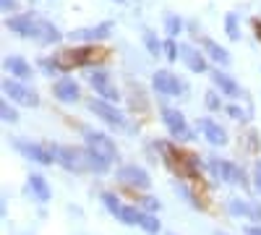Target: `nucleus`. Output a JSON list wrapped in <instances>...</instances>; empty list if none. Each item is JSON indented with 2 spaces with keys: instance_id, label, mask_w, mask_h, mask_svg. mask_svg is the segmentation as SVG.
Returning <instances> with one entry per match:
<instances>
[{
  "instance_id": "1",
  "label": "nucleus",
  "mask_w": 261,
  "mask_h": 235,
  "mask_svg": "<svg viewBox=\"0 0 261 235\" xmlns=\"http://www.w3.org/2000/svg\"><path fill=\"white\" fill-rule=\"evenodd\" d=\"M50 154L55 157V165H60L65 173H89V157H86V146H65V144H47Z\"/></svg>"
},
{
  "instance_id": "2",
  "label": "nucleus",
  "mask_w": 261,
  "mask_h": 235,
  "mask_svg": "<svg viewBox=\"0 0 261 235\" xmlns=\"http://www.w3.org/2000/svg\"><path fill=\"white\" fill-rule=\"evenodd\" d=\"M160 118H162V125L167 128V134L175 141H193V131H191L186 115L178 108H162Z\"/></svg>"
},
{
  "instance_id": "3",
  "label": "nucleus",
  "mask_w": 261,
  "mask_h": 235,
  "mask_svg": "<svg viewBox=\"0 0 261 235\" xmlns=\"http://www.w3.org/2000/svg\"><path fill=\"white\" fill-rule=\"evenodd\" d=\"M84 146L89 149V152L105 157L107 162H115V160H118V146H115V141L107 136V134H102V131H94V128H84Z\"/></svg>"
},
{
  "instance_id": "4",
  "label": "nucleus",
  "mask_w": 261,
  "mask_h": 235,
  "mask_svg": "<svg viewBox=\"0 0 261 235\" xmlns=\"http://www.w3.org/2000/svg\"><path fill=\"white\" fill-rule=\"evenodd\" d=\"M86 81H89V87L94 89V94L99 99H107V102H113V105L120 102V92H118V87L113 84V76L107 73L105 68H92L89 73H86Z\"/></svg>"
},
{
  "instance_id": "5",
  "label": "nucleus",
  "mask_w": 261,
  "mask_h": 235,
  "mask_svg": "<svg viewBox=\"0 0 261 235\" xmlns=\"http://www.w3.org/2000/svg\"><path fill=\"white\" fill-rule=\"evenodd\" d=\"M3 94H6V99H11L16 105H27V108H37L39 105V94L29 87L27 81H18V79H6L3 81Z\"/></svg>"
},
{
  "instance_id": "6",
  "label": "nucleus",
  "mask_w": 261,
  "mask_h": 235,
  "mask_svg": "<svg viewBox=\"0 0 261 235\" xmlns=\"http://www.w3.org/2000/svg\"><path fill=\"white\" fill-rule=\"evenodd\" d=\"M13 149L21 154V157H27V160H32V162H37V165H53L55 162V157L50 154V149H47V144H34V141H29V139H21V136H16L13 141Z\"/></svg>"
},
{
  "instance_id": "7",
  "label": "nucleus",
  "mask_w": 261,
  "mask_h": 235,
  "mask_svg": "<svg viewBox=\"0 0 261 235\" xmlns=\"http://www.w3.org/2000/svg\"><path fill=\"white\" fill-rule=\"evenodd\" d=\"M113 29H115L113 21H102V24H97V27H81V29L68 32V39L79 42V45H94V42H105L113 34Z\"/></svg>"
},
{
  "instance_id": "8",
  "label": "nucleus",
  "mask_w": 261,
  "mask_h": 235,
  "mask_svg": "<svg viewBox=\"0 0 261 235\" xmlns=\"http://www.w3.org/2000/svg\"><path fill=\"white\" fill-rule=\"evenodd\" d=\"M151 87H154V92L162 94V97H180L186 92V84L167 68H160L151 76Z\"/></svg>"
},
{
  "instance_id": "9",
  "label": "nucleus",
  "mask_w": 261,
  "mask_h": 235,
  "mask_svg": "<svg viewBox=\"0 0 261 235\" xmlns=\"http://www.w3.org/2000/svg\"><path fill=\"white\" fill-rule=\"evenodd\" d=\"M118 180L125 188H134V191H149L151 188V178L141 165H123L118 167Z\"/></svg>"
},
{
  "instance_id": "10",
  "label": "nucleus",
  "mask_w": 261,
  "mask_h": 235,
  "mask_svg": "<svg viewBox=\"0 0 261 235\" xmlns=\"http://www.w3.org/2000/svg\"><path fill=\"white\" fill-rule=\"evenodd\" d=\"M178 50H180V63L191 73H206L209 71V58L204 50H199L196 45H188V42H178Z\"/></svg>"
},
{
  "instance_id": "11",
  "label": "nucleus",
  "mask_w": 261,
  "mask_h": 235,
  "mask_svg": "<svg viewBox=\"0 0 261 235\" xmlns=\"http://www.w3.org/2000/svg\"><path fill=\"white\" fill-rule=\"evenodd\" d=\"M89 110L102 120V123H107L110 128H125V115L115 108L113 102H107V99H89Z\"/></svg>"
},
{
  "instance_id": "12",
  "label": "nucleus",
  "mask_w": 261,
  "mask_h": 235,
  "mask_svg": "<svg viewBox=\"0 0 261 235\" xmlns=\"http://www.w3.org/2000/svg\"><path fill=\"white\" fill-rule=\"evenodd\" d=\"M209 79H212V84H214V89L220 92L222 97H230V99H241V97H243L241 84H238L235 76H230L225 68H214Z\"/></svg>"
},
{
  "instance_id": "13",
  "label": "nucleus",
  "mask_w": 261,
  "mask_h": 235,
  "mask_svg": "<svg viewBox=\"0 0 261 235\" xmlns=\"http://www.w3.org/2000/svg\"><path fill=\"white\" fill-rule=\"evenodd\" d=\"M225 209H227V215L230 217H246V220H251V222H261V204L258 201H251V199H230L227 204H225Z\"/></svg>"
},
{
  "instance_id": "14",
  "label": "nucleus",
  "mask_w": 261,
  "mask_h": 235,
  "mask_svg": "<svg viewBox=\"0 0 261 235\" xmlns=\"http://www.w3.org/2000/svg\"><path fill=\"white\" fill-rule=\"evenodd\" d=\"M37 18H39V16H37L34 11L8 16V18H6V29H11V32H13V34H18V37L32 39V37H34V29H37Z\"/></svg>"
},
{
  "instance_id": "15",
  "label": "nucleus",
  "mask_w": 261,
  "mask_h": 235,
  "mask_svg": "<svg viewBox=\"0 0 261 235\" xmlns=\"http://www.w3.org/2000/svg\"><path fill=\"white\" fill-rule=\"evenodd\" d=\"M53 97H55L58 102H63V105L79 102V97H81L79 81L71 79V76H60V79H55V84H53Z\"/></svg>"
},
{
  "instance_id": "16",
  "label": "nucleus",
  "mask_w": 261,
  "mask_h": 235,
  "mask_svg": "<svg viewBox=\"0 0 261 235\" xmlns=\"http://www.w3.org/2000/svg\"><path fill=\"white\" fill-rule=\"evenodd\" d=\"M196 131H199L212 146H225L227 144V131L212 118H199L196 120Z\"/></svg>"
},
{
  "instance_id": "17",
  "label": "nucleus",
  "mask_w": 261,
  "mask_h": 235,
  "mask_svg": "<svg viewBox=\"0 0 261 235\" xmlns=\"http://www.w3.org/2000/svg\"><path fill=\"white\" fill-rule=\"evenodd\" d=\"M37 45L42 47H50V45H58V42L63 39L60 29L53 24L50 18H37V29H34V37H32Z\"/></svg>"
},
{
  "instance_id": "18",
  "label": "nucleus",
  "mask_w": 261,
  "mask_h": 235,
  "mask_svg": "<svg viewBox=\"0 0 261 235\" xmlns=\"http://www.w3.org/2000/svg\"><path fill=\"white\" fill-rule=\"evenodd\" d=\"M3 68L11 73V79H18V81H29V79L34 76L32 63H29L24 55H6Z\"/></svg>"
},
{
  "instance_id": "19",
  "label": "nucleus",
  "mask_w": 261,
  "mask_h": 235,
  "mask_svg": "<svg viewBox=\"0 0 261 235\" xmlns=\"http://www.w3.org/2000/svg\"><path fill=\"white\" fill-rule=\"evenodd\" d=\"M201 50L206 53V58L214 63L217 68H227L230 63H232V55H230L222 45H217L214 39H209V37H204V39H201Z\"/></svg>"
},
{
  "instance_id": "20",
  "label": "nucleus",
  "mask_w": 261,
  "mask_h": 235,
  "mask_svg": "<svg viewBox=\"0 0 261 235\" xmlns=\"http://www.w3.org/2000/svg\"><path fill=\"white\" fill-rule=\"evenodd\" d=\"M222 183H230V186H248V178H246V170L232 162V160H222Z\"/></svg>"
},
{
  "instance_id": "21",
  "label": "nucleus",
  "mask_w": 261,
  "mask_h": 235,
  "mask_svg": "<svg viewBox=\"0 0 261 235\" xmlns=\"http://www.w3.org/2000/svg\"><path fill=\"white\" fill-rule=\"evenodd\" d=\"M29 194L39 201V204H47L50 199H53V188H50V183L42 178V175H37V173H32L29 175Z\"/></svg>"
},
{
  "instance_id": "22",
  "label": "nucleus",
  "mask_w": 261,
  "mask_h": 235,
  "mask_svg": "<svg viewBox=\"0 0 261 235\" xmlns=\"http://www.w3.org/2000/svg\"><path fill=\"white\" fill-rule=\"evenodd\" d=\"M183 34V18L178 13H167L165 16V37L167 39H178Z\"/></svg>"
},
{
  "instance_id": "23",
  "label": "nucleus",
  "mask_w": 261,
  "mask_h": 235,
  "mask_svg": "<svg viewBox=\"0 0 261 235\" xmlns=\"http://www.w3.org/2000/svg\"><path fill=\"white\" fill-rule=\"evenodd\" d=\"M141 39H144V47L149 50V55H154V58H160L162 55V47H165V42L151 32V29H144L141 32Z\"/></svg>"
},
{
  "instance_id": "24",
  "label": "nucleus",
  "mask_w": 261,
  "mask_h": 235,
  "mask_svg": "<svg viewBox=\"0 0 261 235\" xmlns=\"http://www.w3.org/2000/svg\"><path fill=\"white\" fill-rule=\"evenodd\" d=\"M141 215L144 212L139 209V204L136 206H130V204H123V209H120V215H118V220L123 222V225H128V227H139V222H141Z\"/></svg>"
},
{
  "instance_id": "25",
  "label": "nucleus",
  "mask_w": 261,
  "mask_h": 235,
  "mask_svg": "<svg viewBox=\"0 0 261 235\" xmlns=\"http://www.w3.org/2000/svg\"><path fill=\"white\" fill-rule=\"evenodd\" d=\"M37 66H39V71L45 73V76H58V73H63V66H60V60H58V55L55 58H39L37 60Z\"/></svg>"
},
{
  "instance_id": "26",
  "label": "nucleus",
  "mask_w": 261,
  "mask_h": 235,
  "mask_svg": "<svg viewBox=\"0 0 261 235\" xmlns=\"http://www.w3.org/2000/svg\"><path fill=\"white\" fill-rule=\"evenodd\" d=\"M139 227H141L146 235H157V232L162 230V225H160L157 215H151V212H144V215H141V222H139Z\"/></svg>"
},
{
  "instance_id": "27",
  "label": "nucleus",
  "mask_w": 261,
  "mask_h": 235,
  "mask_svg": "<svg viewBox=\"0 0 261 235\" xmlns=\"http://www.w3.org/2000/svg\"><path fill=\"white\" fill-rule=\"evenodd\" d=\"M102 204H105V209L107 212H110V215H120V209H123V204H120V199L113 194V191H105V194H102Z\"/></svg>"
},
{
  "instance_id": "28",
  "label": "nucleus",
  "mask_w": 261,
  "mask_h": 235,
  "mask_svg": "<svg viewBox=\"0 0 261 235\" xmlns=\"http://www.w3.org/2000/svg\"><path fill=\"white\" fill-rule=\"evenodd\" d=\"M225 32H227V37L232 39V42H238L241 39V27H238V13H227L225 16Z\"/></svg>"
},
{
  "instance_id": "29",
  "label": "nucleus",
  "mask_w": 261,
  "mask_h": 235,
  "mask_svg": "<svg viewBox=\"0 0 261 235\" xmlns=\"http://www.w3.org/2000/svg\"><path fill=\"white\" fill-rule=\"evenodd\" d=\"M206 170H209L212 180L220 183L222 180V157H206Z\"/></svg>"
},
{
  "instance_id": "30",
  "label": "nucleus",
  "mask_w": 261,
  "mask_h": 235,
  "mask_svg": "<svg viewBox=\"0 0 261 235\" xmlns=\"http://www.w3.org/2000/svg\"><path fill=\"white\" fill-rule=\"evenodd\" d=\"M204 105L212 110V113H220V110H225V105H222V99H220V94H217V89H209L206 94H204Z\"/></svg>"
},
{
  "instance_id": "31",
  "label": "nucleus",
  "mask_w": 261,
  "mask_h": 235,
  "mask_svg": "<svg viewBox=\"0 0 261 235\" xmlns=\"http://www.w3.org/2000/svg\"><path fill=\"white\" fill-rule=\"evenodd\" d=\"M0 118H3V123H16L18 120V113H16V108H11L8 99L0 102Z\"/></svg>"
},
{
  "instance_id": "32",
  "label": "nucleus",
  "mask_w": 261,
  "mask_h": 235,
  "mask_svg": "<svg viewBox=\"0 0 261 235\" xmlns=\"http://www.w3.org/2000/svg\"><path fill=\"white\" fill-rule=\"evenodd\" d=\"M162 55L170 60V63H175L180 58V50H178V42L175 39H165V47H162Z\"/></svg>"
},
{
  "instance_id": "33",
  "label": "nucleus",
  "mask_w": 261,
  "mask_h": 235,
  "mask_svg": "<svg viewBox=\"0 0 261 235\" xmlns=\"http://www.w3.org/2000/svg\"><path fill=\"white\" fill-rule=\"evenodd\" d=\"M225 113L232 118V120H248V110H243V108H238V105L232 102V105H225Z\"/></svg>"
},
{
  "instance_id": "34",
  "label": "nucleus",
  "mask_w": 261,
  "mask_h": 235,
  "mask_svg": "<svg viewBox=\"0 0 261 235\" xmlns=\"http://www.w3.org/2000/svg\"><path fill=\"white\" fill-rule=\"evenodd\" d=\"M139 209H141V212H151V215H157V212H160V201H157L154 196H144V199L139 201Z\"/></svg>"
},
{
  "instance_id": "35",
  "label": "nucleus",
  "mask_w": 261,
  "mask_h": 235,
  "mask_svg": "<svg viewBox=\"0 0 261 235\" xmlns=\"http://www.w3.org/2000/svg\"><path fill=\"white\" fill-rule=\"evenodd\" d=\"M253 188H256V194L261 196V160L253 162Z\"/></svg>"
},
{
  "instance_id": "36",
  "label": "nucleus",
  "mask_w": 261,
  "mask_h": 235,
  "mask_svg": "<svg viewBox=\"0 0 261 235\" xmlns=\"http://www.w3.org/2000/svg\"><path fill=\"white\" fill-rule=\"evenodd\" d=\"M0 8H3V13H13L18 8V0H0Z\"/></svg>"
},
{
  "instance_id": "37",
  "label": "nucleus",
  "mask_w": 261,
  "mask_h": 235,
  "mask_svg": "<svg viewBox=\"0 0 261 235\" xmlns=\"http://www.w3.org/2000/svg\"><path fill=\"white\" fill-rule=\"evenodd\" d=\"M246 235H261V222L258 225H248L246 227Z\"/></svg>"
},
{
  "instance_id": "38",
  "label": "nucleus",
  "mask_w": 261,
  "mask_h": 235,
  "mask_svg": "<svg viewBox=\"0 0 261 235\" xmlns=\"http://www.w3.org/2000/svg\"><path fill=\"white\" fill-rule=\"evenodd\" d=\"M113 3H125V0H113Z\"/></svg>"
},
{
  "instance_id": "39",
  "label": "nucleus",
  "mask_w": 261,
  "mask_h": 235,
  "mask_svg": "<svg viewBox=\"0 0 261 235\" xmlns=\"http://www.w3.org/2000/svg\"><path fill=\"white\" fill-rule=\"evenodd\" d=\"M214 235H227V232H214Z\"/></svg>"
},
{
  "instance_id": "40",
  "label": "nucleus",
  "mask_w": 261,
  "mask_h": 235,
  "mask_svg": "<svg viewBox=\"0 0 261 235\" xmlns=\"http://www.w3.org/2000/svg\"><path fill=\"white\" fill-rule=\"evenodd\" d=\"M170 235H175V232H170Z\"/></svg>"
}]
</instances>
